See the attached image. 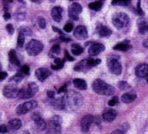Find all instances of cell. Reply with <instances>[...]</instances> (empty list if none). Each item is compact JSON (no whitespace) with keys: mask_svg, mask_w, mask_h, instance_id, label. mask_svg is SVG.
Wrapping results in <instances>:
<instances>
[{"mask_svg":"<svg viewBox=\"0 0 148 134\" xmlns=\"http://www.w3.org/2000/svg\"><path fill=\"white\" fill-rule=\"evenodd\" d=\"M131 0H112V4L113 5H129Z\"/></svg>","mask_w":148,"mask_h":134,"instance_id":"31","label":"cell"},{"mask_svg":"<svg viewBox=\"0 0 148 134\" xmlns=\"http://www.w3.org/2000/svg\"><path fill=\"white\" fill-rule=\"evenodd\" d=\"M103 6V1H97V2H92L88 5V7L93 10V11H99Z\"/></svg>","mask_w":148,"mask_h":134,"instance_id":"29","label":"cell"},{"mask_svg":"<svg viewBox=\"0 0 148 134\" xmlns=\"http://www.w3.org/2000/svg\"><path fill=\"white\" fill-rule=\"evenodd\" d=\"M119 88L121 90H127V89H130V86L128 84V82H126V81H120L119 82Z\"/></svg>","mask_w":148,"mask_h":134,"instance_id":"35","label":"cell"},{"mask_svg":"<svg viewBox=\"0 0 148 134\" xmlns=\"http://www.w3.org/2000/svg\"><path fill=\"white\" fill-rule=\"evenodd\" d=\"M60 52H61V47L59 45H55V46H53L52 48L50 49V56H54L56 55L60 54Z\"/></svg>","mask_w":148,"mask_h":134,"instance_id":"33","label":"cell"},{"mask_svg":"<svg viewBox=\"0 0 148 134\" xmlns=\"http://www.w3.org/2000/svg\"><path fill=\"white\" fill-rule=\"evenodd\" d=\"M139 27V32L140 33H148V25L145 24V25H141V26H138Z\"/></svg>","mask_w":148,"mask_h":134,"instance_id":"40","label":"cell"},{"mask_svg":"<svg viewBox=\"0 0 148 134\" xmlns=\"http://www.w3.org/2000/svg\"><path fill=\"white\" fill-rule=\"evenodd\" d=\"M19 1H20L21 3H23V4H24V5H25V2L23 1V0H19Z\"/></svg>","mask_w":148,"mask_h":134,"instance_id":"54","label":"cell"},{"mask_svg":"<svg viewBox=\"0 0 148 134\" xmlns=\"http://www.w3.org/2000/svg\"><path fill=\"white\" fill-rule=\"evenodd\" d=\"M18 92H19V89L14 83L6 85L4 88V89H3V94L7 98H17Z\"/></svg>","mask_w":148,"mask_h":134,"instance_id":"10","label":"cell"},{"mask_svg":"<svg viewBox=\"0 0 148 134\" xmlns=\"http://www.w3.org/2000/svg\"><path fill=\"white\" fill-rule=\"evenodd\" d=\"M62 8L61 6H56L52 9L51 11V15L52 18L54 19L55 22L60 23L62 20Z\"/></svg>","mask_w":148,"mask_h":134,"instance_id":"18","label":"cell"},{"mask_svg":"<svg viewBox=\"0 0 148 134\" xmlns=\"http://www.w3.org/2000/svg\"><path fill=\"white\" fill-rule=\"evenodd\" d=\"M19 71L21 74H23V75H29V67L27 65H24L23 66H21Z\"/></svg>","mask_w":148,"mask_h":134,"instance_id":"34","label":"cell"},{"mask_svg":"<svg viewBox=\"0 0 148 134\" xmlns=\"http://www.w3.org/2000/svg\"><path fill=\"white\" fill-rule=\"evenodd\" d=\"M53 30H54L56 32L60 33L61 35H62V34H63V32H61V30H60V29H58V28H56V27H53Z\"/></svg>","mask_w":148,"mask_h":134,"instance_id":"49","label":"cell"},{"mask_svg":"<svg viewBox=\"0 0 148 134\" xmlns=\"http://www.w3.org/2000/svg\"><path fill=\"white\" fill-rule=\"evenodd\" d=\"M47 134H60L62 131V117L55 115L47 123Z\"/></svg>","mask_w":148,"mask_h":134,"instance_id":"4","label":"cell"},{"mask_svg":"<svg viewBox=\"0 0 148 134\" xmlns=\"http://www.w3.org/2000/svg\"><path fill=\"white\" fill-rule=\"evenodd\" d=\"M82 12V6L79 3H73L69 7V16L74 20L79 19V14Z\"/></svg>","mask_w":148,"mask_h":134,"instance_id":"11","label":"cell"},{"mask_svg":"<svg viewBox=\"0 0 148 134\" xmlns=\"http://www.w3.org/2000/svg\"><path fill=\"white\" fill-rule=\"evenodd\" d=\"M16 17L19 21H23L25 19V12H21V13H17L16 14Z\"/></svg>","mask_w":148,"mask_h":134,"instance_id":"42","label":"cell"},{"mask_svg":"<svg viewBox=\"0 0 148 134\" xmlns=\"http://www.w3.org/2000/svg\"><path fill=\"white\" fill-rule=\"evenodd\" d=\"M146 80H147V82H148V76L146 77Z\"/></svg>","mask_w":148,"mask_h":134,"instance_id":"57","label":"cell"},{"mask_svg":"<svg viewBox=\"0 0 148 134\" xmlns=\"http://www.w3.org/2000/svg\"><path fill=\"white\" fill-rule=\"evenodd\" d=\"M8 56H9V61H10V63H11L12 65H16V66H19L21 65L20 63V60L17 56V54L15 53V51L14 49L12 50H10V52L8 54Z\"/></svg>","mask_w":148,"mask_h":134,"instance_id":"22","label":"cell"},{"mask_svg":"<svg viewBox=\"0 0 148 134\" xmlns=\"http://www.w3.org/2000/svg\"><path fill=\"white\" fill-rule=\"evenodd\" d=\"M143 45H144V47H148V39H146V40L144 41V42H143Z\"/></svg>","mask_w":148,"mask_h":134,"instance_id":"52","label":"cell"},{"mask_svg":"<svg viewBox=\"0 0 148 134\" xmlns=\"http://www.w3.org/2000/svg\"><path fill=\"white\" fill-rule=\"evenodd\" d=\"M64 109L67 111H76L82 105V96L77 91L69 90L64 97H62Z\"/></svg>","mask_w":148,"mask_h":134,"instance_id":"1","label":"cell"},{"mask_svg":"<svg viewBox=\"0 0 148 134\" xmlns=\"http://www.w3.org/2000/svg\"><path fill=\"white\" fill-rule=\"evenodd\" d=\"M64 59H67L69 61H74V58L70 56V54L67 50H65V53H64Z\"/></svg>","mask_w":148,"mask_h":134,"instance_id":"43","label":"cell"},{"mask_svg":"<svg viewBox=\"0 0 148 134\" xmlns=\"http://www.w3.org/2000/svg\"><path fill=\"white\" fill-rule=\"evenodd\" d=\"M107 66L112 74L120 75L122 71V66L121 63L114 56H111L107 58Z\"/></svg>","mask_w":148,"mask_h":134,"instance_id":"7","label":"cell"},{"mask_svg":"<svg viewBox=\"0 0 148 134\" xmlns=\"http://www.w3.org/2000/svg\"><path fill=\"white\" fill-rule=\"evenodd\" d=\"M98 34L102 38H106L112 35V30L106 26H100L98 28Z\"/></svg>","mask_w":148,"mask_h":134,"instance_id":"25","label":"cell"},{"mask_svg":"<svg viewBox=\"0 0 148 134\" xmlns=\"http://www.w3.org/2000/svg\"><path fill=\"white\" fill-rule=\"evenodd\" d=\"M66 90V85H63L59 90H58V93H61V92H63V91H65Z\"/></svg>","mask_w":148,"mask_h":134,"instance_id":"50","label":"cell"},{"mask_svg":"<svg viewBox=\"0 0 148 134\" xmlns=\"http://www.w3.org/2000/svg\"><path fill=\"white\" fill-rule=\"evenodd\" d=\"M6 30H7V32L9 33V34H14V26L12 25V24H7L6 25Z\"/></svg>","mask_w":148,"mask_h":134,"instance_id":"41","label":"cell"},{"mask_svg":"<svg viewBox=\"0 0 148 134\" xmlns=\"http://www.w3.org/2000/svg\"><path fill=\"white\" fill-rule=\"evenodd\" d=\"M71 52L73 55H75V56H79L83 53V47H80L79 44L74 43L71 45Z\"/></svg>","mask_w":148,"mask_h":134,"instance_id":"26","label":"cell"},{"mask_svg":"<svg viewBox=\"0 0 148 134\" xmlns=\"http://www.w3.org/2000/svg\"><path fill=\"white\" fill-rule=\"evenodd\" d=\"M52 100V106L54 107L55 109L56 110H62L64 109V105H63V99L62 98H51Z\"/></svg>","mask_w":148,"mask_h":134,"instance_id":"23","label":"cell"},{"mask_svg":"<svg viewBox=\"0 0 148 134\" xmlns=\"http://www.w3.org/2000/svg\"><path fill=\"white\" fill-rule=\"evenodd\" d=\"M116 116H117V113L114 110H108L106 112H104L103 114V120L106 122H111L115 120Z\"/></svg>","mask_w":148,"mask_h":134,"instance_id":"20","label":"cell"},{"mask_svg":"<svg viewBox=\"0 0 148 134\" xmlns=\"http://www.w3.org/2000/svg\"><path fill=\"white\" fill-rule=\"evenodd\" d=\"M111 134H124V132H123V131H119V130H117V131H112Z\"/></svg>","mask_w":148,"mask_h":134,"instance_id":"51","label":"cell"},{"mask_svg":"<svg viewBox=\"0 0 148 134\" xmlns=\"http://www.w3.org/2000/svg\"><path fill=\"white\" fill-rule=\"evenodd\" d=\"M112 24L117 29H122L129 25L130 18L125 13H116L112 16Z\"/></svg>","mask_w":148,"mask_h":134,"instance_id":"6","label":"cell"},{"mask_svg":"<svg viewBox=\"0 0 148 134\" xmlns=\"http://www.w3.org/2000/svg\"><path fill=\"white\" fill-rule=\"evenodd\" d=\"M131 48V46L128 43H119L118 45H116L113 47V49L115 50H119V51H128L129 49Z\"/></svg>","mask_w":148,"mask_h":134,"instance_id":"27","label":"cell"},{"mask_svg":"<svg viewBox=\"0 0 148 134\" xmlns=\"http://www.w3.org/2000/svg\"><path fill=\"white\" fill-rule=\"evenodd\" d=\"M38 26L40 27V29H46L47 23H46V20L43 17H40L38 19Z\"/></svg>","mask_w":148,"mask_h":134,"instance_id":"37","label":"cell"},{"mask_svg":"<svg viewBox=\"0 0 148 134\" xmlns=\"http://www.w3.org/2000/svg\"><path fill=\"white\" fill-rule=\"evenodd\" d=\"M60 38V40L61 41H63V42H70V41H71V39L69 38H67V37H60L59 38Z\"/></svg>","mask_w":148,"mask_h":134,"instance_id":"47","label":"cell"},{"mask_svg":"<svg viewBox=\"0 0 148 134\" xmlns=\"http://www.w3.org/2000/svg\"><path fill=\"white\" fill-rule=\"evenodd\" d=\"M94 122H95V117L93 115H88L84 116L80 121V127H81L82 131H84V132L88 131L91 124Z\"/></svg>","mask_w":148,"mask_h":134,"instance_id":"12","label":"cell"},{"mask_svg":"<svg viewBox=\"0 0 148 134\" xmlns=\"http://www.w3.org/2000/svg\"><path fill=\"white\" fill-rule=\"evenodd\" d=\"M20 30H21L20 32H22L24 35H31V34H32V32H31V30L29 27H23V28H21Z\"/></svg>","mask_w":148,"mask_h":134,"instance_id":"38","label":"cell"},{"mask_svg":"<svg viewBox=\"0 0 148 134\" xmlns=\"http://www.w3.org/2000/svg\"><path fill=\"white\" fill-rule=\"evenodd\" d=\"M7 77V74L5 71H0V80H3Z\"/></svg>","mask_w":148,"mask_h":134,"instance_id":"45","label":"cell"},{"mask_svg":"<svg viewBox=\"0 0 148 134\" xmlns=\"http://www.w3.org/2000/svg\"><path fill=\"white\" fill-rule=\"evenodd\" d=\"M92 88H93V90L99 95L112 96L115 93V89L112 85L106 83L105 81L100 79H97L93 82Z\"/></svg>","mask_w":148,"mask_h":134,"instance_id":"2","label":"cell"},{"mask_svg":"<svg viewBox=\"0 0 148 134\" xmlns=\"http://www.w3.org/2000/svg\"><path fill=\"white\" fill-rule=\"evenodd\" d=\"M23 134H29V132H28V131H23Z\"/></svg>","mask_w":148,"mask_h":134,"instance_id":"55","label":"cell"},{"mask_svg":"<svg viewBox=\"0 0 148 134\" xmlns=\"http://www.w3.org/2000/svg\"><path fill=\"white\" fill-rule=\"evenodd\" d=\"M64 60H62V59H59V58H56L55 59V65H53L51 66L52 69H54V70H60V69H62L63 67V65H64Z\"/></svg>","mask_w":148,"mask_h":134,"instance_id":"28","label":"cell"},{"mask_svg":"<svg viewBox=\"0 0 148 134\" xmlns=\"http://www.w3.org/2000/svg\"><path fill=\"white\" fill-rule=\"evenodd\" d=\"M21 127H22V121L19 119H14L8 122L7 130L10 131H14L19 130Z\"/></svg>","mask_w":148,"mask_h":134,"instance_id":"19","label":"cell"},{"mask_svg":"<svg viewBox=\"0 0 148 134\" xmlns=\"http://www.w3.org/2000/svg\"><path fill=\"white\" fill-rule=\"evenodd\" d=\"M47 97L49 98H55V92L53 90H48L47 91Z\"/></svg>","mask_w":148,"mask_h":134,"instance_id":"46","label":"cell"},{"mask_svg":"<svg viewBox=\"0 0 148 134\" xmlns=\"http://www.w3.org/2000/svg\"><path fill=\"white\" fill-rule=\"evenodd\" d=\"M24 41H25V35L22 32H20L18 35V39H17V46L19 47H22L24 45Z\"/></svg>","mask_w":148,"mask_h":134,"instance_id":"32","label":"cell"},{"mask_svg":"<svg viewBox=\"0 0 148 134\" xmlns=\"http://www.w3.org/2000/svg\"><path fill=\"white\" fill-rule=\"evenodd\" d=\"M43 47H44V46L40 41L32 39L28 43V45L26 47V51L29 56H35L38 55L41 51L43 50Z\"/></svg>","mask_w":148,"mask_h":134,"instance_id":"8","label":"cell"},{"mask_svg":"<svg viewBox=\"0 0 148 134\" xmlns=\"http://www.w3.org/2000/svg\"><path fill=\"white\" fill-rule=\"evenodd\" d=\"M99 64H101V59L87 58V59L80 61L79 63H78L75 65V67H74V70L76 71H84V73H86V71H89L92 67L97 66Z\"/></svg>","mask_w":148,"mask_h":134,"instance_id":"3","label":"cell"},{"mask_svg":"<svg viewBox=\"0 0 148 134\" xmlns=\"http://www.w3.org/2000/svg\"><path fill=\"white\" fill-rule=\"evenodd\" d=\"M136 75L139 78H146L148 76V65L141 64L136 68Z\"/></svg>","mask_w":148,"mask_h":134,"instance_id":"17","label":"cell"},{"mask_svg":"<svg viewBox=\"0 0 148 134\" xmlns=\"http://www.w3.org/2000/svg\"><path fill=\"white\" fill-rule=\"evenodd\" d=\"M23 77H24V75L23 74H21L20 71H18V73L15 75H14L11 79H10L9 81L11 82V83H14V84L19 83V82L23 79Z\"/></svg>","mask_w":148,"mask_h":134,"instance_id":"30","label":"cell"},{"mask_svg":"<svg viewBox=\"0 0 148 134\" xmlns=\"http://www.w3.org/2000/svg\"><path fill=\"white\" fill-rule=\"evenodd\" d=\"M71 1H74V0H71Z\"/></svg>","mask_w":148,"mask_h":134,"instance_id":"58","label":"cell"},{"mask_svg":"<svg viewBox=\"0 0 148 134\" xmlns=\"http://www.w3.org/2000/svg\"><path fill=\"white\" fill-rule=\"evenodd\" d=\"M32 120L34 122L35 129L38 131H44L47 128V122L42 119L41 116L38 114H34L32 116Z\"/></svg>","mask_w":148,"mask_h":134,"instance_id":"13","label":"cell"},{"mask_svg":"<svg viewBox=\"0 0 148 134\" xmlns=\"http://www.w3.org/2000/svg\"><path fill=\"white\" fill-rule=\"evenodd\" d=\"M4 18H5V20H8V19L11 18V14H10L8 12H5L4 14Z\"/></svg>","mask_w":148,"mask_h":134,"instance_id":"48","label":"cell"},{"mask_svg":"<svg viewBox=\"0 0 148 134\" xmlns=\"http://www.w3.org/2000/svg\"><path fill=\"white\" fill-rule=\"evenodd\" d=\"M73 34H74V37L79 40L86 39L88 38V30L85 26L79 25V26L76 27Z\"/></svg>","mask_w":148,"mask_h":134,"instance_id":"15","label":"cell"},{"mask_svg":"<svg viewBox=\"0 0 148 134\" xmlns=\"http://www.w3.org/2000/svg\"><path fill=\"white\" fill-rule=\"evenodd\" d=\"M38 107V102L35 101V100H29V101H27L23 104L18 106V107L16 108V113L17 115H24V114H27L28 112L31 111L35 109L36 107Z\"/></svg>","mask_w":148,"mask_h":134,"instance_id":"9","label":"cell"},{"mask_svg":"<svg viewBox=\"0 0 148 134\" xmlns=\"http://www.w3.org/2000/svg\"><path fill=\"white\" fill-rule=\"evenodd\" d=\"M35 74H36V77L38 80L44 81L45 80H47L51 75V71L47 68H38L35 71Z\"/></svg>","mask_w":148,"mask_h":134,"instance_id":"16","label":"cell"},{"mask_svg":"<svg viewBox=\"0 0 148 134\" xmlns=\"http://www.w3.org/2000/svg\"><path fill=\"white\" fill-rule=\"evenodd\" d=\"M41 0H31V2H33V3H40Z\"/></svg>","mask_w":148,"mask_h":134,"instance_id":"53","label":"cell"},{"mask_svg":"<svg viewBox=\"0 0 148 134\" xmlns=\"http://www.w3.org/2000/svg\"><path fill=\"white\" fill-rule=\"evenodd\" d=\"M49 1H50L51 3H55V2H56V0H49Z\"/></svg>","mask_w":148,"mask_h":134,"instance_id":"56","label":"cell"},{"mask_svg":"<svg viewBox=\"0 0 148 134\" xmlns=\"http://www.w3.org/2000/svg\"><path fill=\"white\" fill-rule=\"evenodd\" d=\"M73 85L75 86V88H77L78 89H80V90H85L88 88L87 82L82 79H74Z\"/></svg>","mask_w":148,"mask_h":134,"instance_id":"24","label":"cell"},{"mask_svg":"<svg viewBox=\"0 0 148 134\" xmlns=\"http://www.w3.org/2000/svg\"><path fill=\"white\" fill-rule=\"evenodd\" d=\"M136 98V94L134 93V92H130V93H125L122 95L121 101L125 103V104H130V103L134 102Z\"/></svg>","mask_w":148,"mask_h":134,"instance_id":"21","label":"cell"},{"mask_svg":"<svg viewBox=\"0 0 148 134\" xmlns=\"http://www.w3.org/2000/svg\"><path fill=\"white\" fill-rule=\"evenodd\" d=\"M7 131H8V130H7L6 125H5V124L0 125V133H5Z\"/></svg>","mask_w":148,"mask_h":134,"instance_id":"44","label":"cell"},{"mask_svg":"<svg viewBox=\"0 0 148 134\" xmlns=\"http://www.w3.org/2000/svg\"><path fill=\"white\" fill-rule=\"evenodd\" d=\"M118 102H119V98H118L117 97H114V98H112L108 102V105L111 106V107H113V106H115V105H117V104H118Z\"/></svg>","mask_w":148,"mask_h":134,"instance_id":"39","label":"cell"},{"mask_svg":"<svg viewBox=\"0 0 148 134\" xmlns=\"http://www.w3.org/2000/svg\"><path fill=\"white\" fill-rule=\"evenodd\" d=\"M105 49L104 46L101 43H94L93 45H91L88 48V54L91 56H96L97 55H99L100 53L103 52Z\"/></svg>","mask_w":148,"mask_h":134,"instance_id":"14","label":"cell"},{"mask_svg":"<svg viewBox=\"0 0 148 134\" xmlns=\"http://www.w3.org/2000/svg\"><path fill=\"white\" fill-rule=\"evenodd\" d=\"M63 30H64L65 32H71V30H73V23H71V22H68L64 25V27H63Z\"/></svg>","mask_w":148,"mask_h":134,"instance_id":"36","label":"cell"},{"mask_svg":"<svg viewBox=\"0 0 148 134\" xmlns=\"http://www.w3.org/2000/svg\"><path fill=\"white\" fill-rule=\"evenodd\" d=\"M0 67H1V66H0Z\"/></svg>","mask_w":148,"mask_h":134,"instance_id":"59","label":"cell"},{"mask_svg":"<svg viewBox=\"0 0 148 134\" xmlns=\"http://www.w3.org/2000/svg\"><path fill=\"white\" fill-rule=\"evenodd\" d=\"M38 91V86L35 83V82H30L28 84L26 88H23L19 89L18 96L17 98H22V99H26L34 97L37 92Z\"/></svg>","mask_w":148,"mask_h":134,"instance_id":"5","label":"cell"}]
</instances>
